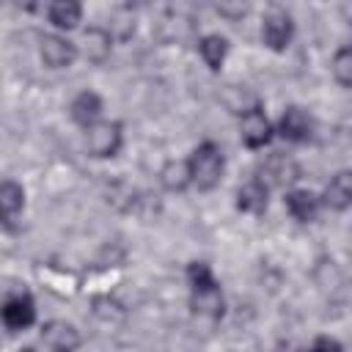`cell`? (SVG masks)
<instances>
[{
    "label": "cell",
    "instance_id": "cell-1",
    "mask_svg": "<svg viewBox=\"0 0 352 352\" xmlns=\"http://www.w3.org/2000/svg\"><path fill=\"white\" fill-rule=\"evenodd\" d=\"M187 170H190V184L201 192H209L220 184L223 170H226V154L217 143L204 140L201 146L192 148L187 157Z\"/></svg>",
    "mask_w": 352,
    "mask_h": 352
},
{
    "label": "cell",
    "instance_id": "cell-2",
    "mask_svg": "<svg viewBox=\"0 0 352 352\" xmlns=\"http://www.w3.org/2000/svg\"><path fill=\"white\" fill-rule=\"evenodd\" d=\"M124 146V126L118 121H99L91 129H85V148L96 160H110Z\"/></svg>",
    "mask_w": 352,
    "mask_h": 352
},
{
    "label": "cell",
    "instance_id": "cell-3",
    "mask_svg": "<svg viewBox=\"0 0 352 352\" xmlns=\"http://www.w3.org/2000/svg\"><path fill=\"white\" fill-rule=\"evenodd\" d=\"M272 135H275V126H272V121L267 118V113H264L261 104H253V107H248L245 113H239V140H242L250 151H258V148L270 146Z\"/></svg>",
    "mask_w": 352,
    "mask_h": 352
},
{
    "label": "cell",
    "instance_id": "cell-4",
    "mask_svg": "<svg viewBox=\"0 0 352 352\" xmlns=\"http://www.w3.org/2000/svg\"><path fill=\"white\" fill-rule=\"evenodd\" d=\"M261 41L272 52L289 50V44L294 41V16L286 8H270L261 19Z\"/></svg>",
    "mask_w": 352,
    "mask_h": 352
},
{
    "label": "cell",
    "instance_id": "cell-5",
    "mask_svg": "<svg viewBox=\"0 0 352 352\" xmlns=\"http://www.w3.org/2000/svg\"><path fill=\"white\" fill-rule=\"evenodd\" d=\"M275 132H278L283 140H289V143H308V140L314 138V118H311V113H308L305 107L289 104V107L280 113Z\"/></svg>",
    "mask_w": 352,
    "mask_h": 352
},
{
    "label": "cell",
    "instance_id": "cell-6",
    "mask_svg": "<svg viewBox=\"0 0 352 352\" xmlns=\"http://www.w3.org/2000/svg\"><path fill=\"white\" fill-rule=\"evenodd\" d=\"M258 179L267 184V187H286L292 182L300 179V165L283 154V151H272L264 157L261 168H258Z\"/></svg>",
    "mask_w": 352,
    "mask_h": 352
},
{
    "label": "cell",
    "instance_id": "cell-7",
    "mask_svg": "<svg viewBox=\"0 0 352 352\" xmlns=\"http://www.w3.org/2000/svg\"><path fill=\"white\" fill-rule=\"evenodd\" d=\"M33 322H36V302H33V297L28 292L11 294L3 302V324H6L8 333L28 330Z\"/></svg>",
    "mask_w": 352,
    "mask_h": 352
},
{
    "label": "cell",
    "instance_id": "cell-8",
    "mask_svg": "<svg viewBox=\"0 0 352 352\" xmlns=\"http://www.w3.org/2000/svg\"><path fill=\"white\" fill-rule=\"evenodd\" d=\"M38 55H41L44 66H50V69H69L77 60V44H72L60 33H47V36H41Z\"/></svg>",
    "mask_w": 352,
    "mask_h": 352
},
{
    "label": "cell",
    "instance_id": "cell-9",
    "mask_svg": "<svg viewBox=\"0 0 352 352\" xmlns=\"http://www.w3.org/2000/svg\"><path fill=\"white\" fill-rule=\"evenodd\" d=\"M283 206L297 223H314L322 212V195H316L311 190H302V187H294V190H286Z\"/></svg>",
    "mask_w": 352,
    "mask_h": 352
},
{
    "label": "cell",
    "instance_id": "cell-10",
    "mask_svg": "<svg viewBox=\"0 0 352 352\" xmlns=\"http://www.w3.org/2000/svg\"><path fill=\"white\" fill-rule=\"evenodd\" d=\"M322 206L333 212H344L352 206V168H344L330 176V182L322 190Z\"/></svg>",
    "mask_w": 352,
    "mask_h": 352
},
{
    "label": "cell",
    "instance_id": "cell-11",
    "mask_svg": "<svg viewBox=\"0 0 352 352\" xmlns=\"http://www.w3.org/2000/svg\"><path fill=\"white\" fill-rule=\"evenodd\" d=\"M102 110H104V104H102V96L96 91H80L69 104L72 121L80 124L82 129H91L94 124H99L102 121Z\"/></svg>",
    "mask_w": 352,
    "mask_h": 352
},
{
    "label": "cell",
    "instance_id": "cell-12",
    "mask_svg": "<svg viewBox=\"0 0 352 352\" xmlns=\"http://www.w3.org/2000/svg\"><path fill=\"white\" fill-rule=\"evenodd\" d=\"M267 198H270V187L258 176H253L245 184H239V190H236V209L245 212V214H261L267 209Z\"/></svg>",
    "mask_w": 352,
    "mask_h": 352
},
{
    "label": "cell",
    "instance_id": "cell-13",
    "mask_svg": "<svg viewBox=\"0 0 352 352\" xmlns=\"http://www.w3.org/2000/svg\"><path fill=\"white\" fill-rule=\"evenodd\" d=\"M198 52L204 58V63L212 69V72H220L226 58H228V38L220 36V33H206L201 41H198Z\"/></svg>",
    "mask_w": 352,
    "mask_h": 352
},
{
    "label": "cell",
    "instance_id": "cell-14",
    "mask_svg": "<svg viewBox=\"0 0 352 352\" xmlns=\"http://www.w3.org/2000/svg\"><path fill=\"white\" fill-rule=\"evenodd\" d=\"M190 308H192V314H198V316L220 319V316H223V308H226L220 286L206 289V292H190Z\"/></svg>",
    "mask_w": 352,
    "mask_h": 352
},
{
    "label": "cell",
    "instance_id": "cell-15",
    "mask_svg": "<svg viewBox=\"0 0 352 352\" xmlns=\"http://www.w3.org/2000/svg\"><path fill=\"white\" fill-rule=\"evenodd\" d=\"M47 19L58 28V30H74L82 19V6L74 3V0H58V3H50L47 8Z\"/></svg>",
    "mask_w": 352,
    "mask_h": 352
},
{
    "label": "cell",
    "instance_id": "cell-16",
    "mask_svg": "<svg viewBox=\"0 0 352 352\" xmlns=\"http://www.w3.org/2000/svg\"><path fill=\"white\" fill-rule=\"evenodd\" d=\"M22 206H25V190L22 184L6 179L3 187H0V209H3V223L11 226L19 214H22Z\"/></svg>",
    "mask_w": 352,
    "mask_h": 352
},
{
    "label": "cell",
    "instance_id": "cell-17",
    "mask_svg": "<svg viewBox=\"0 0 352 352\" xmlns=\"http://www.w3.org/2000/svg\"><path fill=\"white\" fill-rule=\"evenodd\" d=\"M82 41H85V47H82V55H85L91 63H102V60L110 55V44H113V36H110L107 30H102V28H91V30H85Z\"/></svg>",
    "mask_w": 352,
    "mask_h": 352
},
{
    "label": "cell",
    "instance_id": "cell-18",
    "mask_svg": "<svg viewBox=\"0 0 352 352\" xmlns=\"http://www.w3.org/2000/svg\"><path fill=\"white\" fill-rule=\"evenodd\" d=\"M44 341L55 349V352H72L77 346V333L72 324H63V322H52L47 330H44Z\"/></svg>",
    "mask_w": 352,
    "mask_h": 352
},
{
    "label": "cell",
    "instance_id": "cell-19",
    "mask_svg": "<svg viewBox=\"0 0 352 352\" xmlns=\"http://www.w3.org/2000/svg\"><path fill=\"white\" fill-rule=\"evenodd\" d=\"M187 283H190V292H206V289H214L220 286L212 267L206 261H190L187 267Z\"/></svg>",
    "mask_w": 352,
    "mask_h": 352
},
{
    "label": "cell",
    "instance_id": "cell-20",
    "mask_svg": "<svg viewBox=\"0 0 352 352\" xmlns=\"http://www.w3.org/2000/svg\"><path fill=\"white\" fill-rule=\"evenodd\" d=\"M330 69H333V77H336L338 85L352 88V44L336 50V55L330 60Z\"/></svg>",
    "mask_w": 352,
    "mask_h": 352
},
{
    "label": "cell",
    "instance_id": "cell-21",
    "mask_svg": "<svg viewBox=\"0 0 352 352\" xmlns=\"http://www.w3.org/2000/svg\"><path fill=\"white\" fill-rule=\"evenodd\" d=\"M160 179H162V184H165V187H168L170 192H176V190H184V187L190 184V170H187V160H184V162H168V165L162 168Z\"/></svg>",
    "mask_w": 352,
    "mask_h": 352
},
{
    "label": "cell",
    "instance_id": "cell-22",
    "mask_svg": "<svg viewBox=\"0 0 352 352\" xmlns=\"http://www.w3.org/2000/svg\"><path fill=\"white\" fill-rule=\"evenodd\" d=\"M305 352H344V346L336 338H330V336H319Z\"/></svg>",
    "mask_w": 352,
    "mask_h": 352
}]
</instances>
